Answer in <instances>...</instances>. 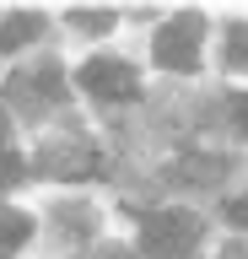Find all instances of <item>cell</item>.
<instances>
[{"label":"cell","instance_id":"1","mask_svg":"<svg viewBox=\"0 0 248 259\" xmlns=\"http://www.w3.org/2000/svg\"><path fill=\"white\" fill-rule=\"evenodd\" d=\"M194 238H200V222L189 210H157V216L140 222V248H146V259H178V254L194 248Z\"/></svg>","mask_w":248,"mask_h":259},{"label":"cell","instance_id":"2","mask_svg":"<svg viewBox=\"0 0 248 259\" xmlns=\"http://www.w3.org/2000/svg\"><path fill=\"white\" fill-rule=\"evenodd\" d=\"M200 32H205V16H167L162 27H157V65L162 70H194L200 65Z\"/></svg>","mask_w":248,"mask_h":259},{"label":"cell","instance_id":"3","mask_svg":"<svg viewBox=\"0 0 248 259\" xmlns=\"http://www.w3.org/2000/svg\"><path fill=\"white\" fill-rule=\"evenodd\" d=\"M76 81H81L92 97H103V103H130V97L140 92V76H135L124 60H86L81 70H76Z\"/></svg>","mask_w":248,"mask_h":259},{"label":"cell","instance_id":"4","mask_svg":"<svg viewBox=\"0 0 248 259\" xmlns=\"http://www.w3.org/2000/svg\"><path fill=\"white\" fill-rule=\"evenodd\" d=\"M27 238H33V216H22V210L0 205V248H22Z\"/></svg>","mask_w":248,"mask_h":259},{"label":"cell","instance_id":"5","mask_svg":"<svg viewBox=\"0 0 248 259\" xmlns=\"http://www.w3.org/2000/svg\"><path fill=\"white\" fill-rule=\"evenodd\" d=\"M38 32H43V16H11V22H6V27H0V49H11V44H27V38H38Z\"/></svg>","mask_w":248,"mask_h":259},{"label":"cell","instance_id":"6","mask_svg":"<svg viewBox=\"0 0 248 259\" xmlns=\"http://www.w3.org/2000/svg\"><path fill=\"white\" fill-rule=\"evenodd\" d=\"M227 65L232 70H248V27H227Z\"/></svg>","mask_w":248,"mask_h":259},{"label":"cell","instance_id":"7","mask_svg":"<svg viewBox=\"0 0 248 259\" xmlns=\"http://www.w3.org/2000/svg\"><path fill=\"white\" fill-rule=\"evenodd\" d=\"M216 167H221V162L194 157V162H178V167H173V178H194V184H211V178H216Z\"/></svg>","mask_w":248,"mask_h":259},{"label":"cell","instance_id":"8","mask_svg":"<svg viewBox=\"0 0 248 259\" xmlns=\"http://www.w3.org/2000/svg\"><path fill=\"white\" fill-rule=\"evenodd\" d=\"M70 22H76L81 32H108V27H114V16H108V11H76Z\"/></svg>","mask_w":248,"mask_h":259},{"label":"cell","instance_id":"9","mask_svg":"<svg viewBox=\"0 0 248 259\" xmlns=\"http://www.w3.org/2000/svg\"><path fill=\"white\" fill-rule=\"evenodd\" d=\"M17 178H22V157L0 151V189H6V184H17Z\"/></svg>","mask_w":248,"mask_h":259},{"label":"cell","instance_id":"10","mask_svg":"<svg viewBox=\"0 0 248 259\" xmlns=\"http://www.w3.org/2000/svg\"><path fill=\"white\" fill-rule=\"evenodd\" d=\"M227 216H232V227H248V194H237V200H232Z\"/></svg>","mask_w":248,"mask_h":259},{"label":"cell","instance_id":"11","mask_svg":"<svg viewBox=\"0 0 248 259\" xmlns=\"http://www.w3.org/2000/svg\"><path fill=\"white\" fill-rule=\"evenodd\" d=\"M232 108H237V119H243V130H248V92L237 97V103H232Z\"/></svg>","mask_w":248,"mask_h":259},{"label":"cell","instance_id":"12","mask_svg":"<svg viewBox=\"0 0 248 259\" xmlns=\"http://www.w3.org/2000/svg\"><path fill=\"white\" fill-rule=\"evenodd\" d=\"M0 141H6V108H0Z\"/></svg>","mask_w":248,"mask_h":259}]
</instances>
